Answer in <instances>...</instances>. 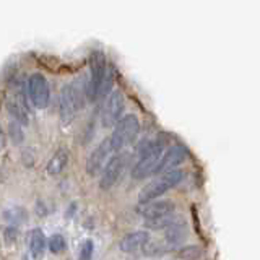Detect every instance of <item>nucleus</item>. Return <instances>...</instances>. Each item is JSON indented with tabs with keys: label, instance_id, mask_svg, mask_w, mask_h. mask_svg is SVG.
Masks as SVG:
<instances>
[{
	"label": "nucleus",
	"instance_id": "7ed1b4c3",
	"mask_svg": "<svg viewBox=\"0 0 260 260\" xmlns=\"http://www.w3.org/2000/svg\"><path fill=\"white\" fill-rule=\"evenodd\" d=\"M138 130H140V122H138V117L135 114H127V116L122 117L116 125H114V130L109 137L112 150L114 151H120L124 146L132 143L137 135Z\"/></svg>",
	"mask_w": 260,
	"mask_h": 260
},
{
	"label": "nucleus",
	"instance_id": "2eb2a0df",
	"mask_svg": "<svg viewBox=\"0 0 260 260\" xmlns=\"http://www.w3.org/2000/svg\"><path fill=\"white\" fill-rule=\"evenodd\" d=\"M67 162H69V151L65 148H59L55 151V154L51 158V161L47 162V174L49 176H59L62 171L67 168Z\"/></svg>",
	"mask_w": 260,
	"mask_h": 260
},
{
	"label": "nucleus",
	"instance_id": "39448f33",
	"mask_svg": "<svg viewBox=\"0 0 260 260\" xmlns=\"http://www.w3.org/2000/svg\"><path fill=\"white\" fill-rule=\"evenodd\" d=\"M128 166V156L125 153H119L116 156H112L111 161L106 165L103 174H101V181H100V189L101 190H109L116 185L122 174H124L125 168Z\"/></svg>",
	"mask_w": 260,
	"mask_h": 260
},
{
	"label": "nucleus",
	"instance_id": "0eeeda50",
	"mask_svg": "<svg viewBox=\"0 0 260 260\" xmlns=\"http://www.w3.org/2000/svg\"><path fill=\"white\" fill-rule=\"evenodd\" d=\"M114 153L116 151L112 150L111 140L109 138H104V140L93 150V153L89 154V158L86 159V173L93 177L101 174L106 165H108L111 158L114 156Z\"/></svg>",
	"mask_w": 260,
	"mask_h": 260
},
{
	"label": "nucleus",
	"instance_id": "aec40b11",
	"mask_svg": "<svg viewBox=\"0 0 260 260\" xmlns=\"http://www.w3.org/2000/svg\"><path fill=\"white\" fill-rule=\"evenodd\" d=\"M179 257L184 260H199L202 257V249L199 246H185L179 250Z\"/></svg>",
	"mask_w": 260,
	"mask_h": 260
},
{
	"label": "nucleus",
	"instance_id": "393cba45",
	"mask_svg": "<svg viewBox=\"0 0 260 260\" xmlns=\"http://www.w3.org/2000/svg\"><path fill=\"white\" fill-rule=\"evenodd\" d=\"M4 146H5V132L2 125H0V150H4Z\"/></svg>",
	"mask_w": 260,
	"mask_h": 260
},
{
	"label": "nucleus",
	"instance_id": "a211bd4d",
	"mask_svg": "<svg viewBox=\"0 0 260 260\" xmlns=\"http://www.w3.org/2000/svg\"><path fill=\"white\" fill-rule=\"evenodd\" d=\"M7 109L10 112V116L13 117L15 122L23 125H28L29 117H28V111H26V106H23L20 101H8L7 103Z\"/></svg>",
	"mask_w": 260,
	"mask_h": 260
},
{
	"label": "nucleus",
	"instance_id": "f03ea898",
	"mask_svg": "<svg viewBox=\"0 0 260 260\" xmlns=\"http://www.w3.org/2000/svg\"><path fill=\"white\" fill-rule=\"evenodd\" d=\"M162 156V145L158 142H145L140 148V159L132 168V177L137 181L148 177L154 173Z\"/></svg>",
	"mask_w": 260,
	"mask_h": 260
},
{
	"label": "nucleus",
	"instance_id": "9b49d317",
	"mask_svg": "<svg viewBox=\"0 0 260 260\" xmlns=\"http://www.w3.org/2000/svg\"><path fill=\"white\" fill-rule=\"evenodd\" d=\"M174 213V203L171 200H153L150 203H143L140 208V215L146 219L161 218Z\"/></svg>",
	"mask_w": 260,
	"mask_h": 260
},
{
	"label": "nucleus",
	"instance_id": "b1692460",
	"mask_svg": "<svg viewBox=\"0 0 260 260\" xmlns=\"http://www.w3.org/2000/svg\"><path fill=\"white\" fill-rule=\"evenodd\" d=\"M16 238H18V230H16L15 226H7V230H5V242L7 244H13Z\"/></svg>",
	"mask_w": 260,
	"mask_h": 260
},
{
	"label": "nucleus",
	"instance_id": "f8f14e48",
	"mask_svg": "<svg viewBox=\"0 0 260 260\" xmlns=\"http://www.w3.org/2000/svg\"><path fill=\"white\" fill-rule=\"evenodd\" d=\"M150 241V233L140 230V231H134V233H128L122 238L119 247L122 252H135L138 249H143V246L146 242Z\"/></svg>",
	"mask_w": 260,
	"mask_h": 260
},
{
	"label": "nucleus",
	"instance_id": "4be33fe9",
	"mask_svg": "<svg viewBox=\"0 0 260 260\" xmlns=\"http://www.w3.org/2000/svg\"><path fill=\"white\" fill-rule=\"evenodd\" d=\"M93 252H94V242L91 239H86L83 242V246H81V249H80L78 260H91L93 258Z\"/></svg>",
	"mask_w": 260,
	"mask_h": 260
},
{
	"label": "nucleus",
	"instance_id": "9d476101",
	"mask_svg": "<svg viewBox=\"0 0 260 260\" xmlns=\"http://www.w3.org/2000/svg\"><path fill=\"white\" fill-rule=\"evenodd\" d=\"M77 111L78 106L72 91V85H65L60 93V124L62 125L72 124V120L75 119Z\"/></svg>",
	"mask_w": 260,
	"mask_h": 260
},
{
	"label": "nucleus",
	"instance_id": "5701e85b",
	"mask_svg": "<svg viewBox=\"0 0 260 260\" xmlns=\"http://www.w3.org/2000/svg\"><path fill=\"white\" fill-rule=\"evenodd\" d=\"M166 249H165V246H161L159 242H151V241H148L143 246V254L145 255H150V257H153V255H159V254H162Z\"/></svg>",
	"mask_w": 260,
	"mask_h": 260
},
{
	"label": "nucleus",
	"instance_id": "4468645a",
	"mask_svg": "<svg viewBox=\"0 0 260 260\" xmlns=\"http://www.w3.org/2000/svg\"><path fill=\"white\" fill-rule=\"evenodd\" d=\"M187 236H189V230H187V224L182 219V221L168 228L165 233V241L169 246H179V244H182L187 239Z\"/></svg>",
	"mask_w": 260,
	"mask_h": 260
},
{
	"label": "nucleus",
	"instance_id": "1a4fd4ad",
	"mask_svg": "<svg viewBox=\"0 0 260 260\" xmlns=\"http://www.w3.org/2000/svg\"><path fill=\"white\" fill-rule=\"evenodd\" d=\"M185 156H187V153L182 146H179V145L171 146L169 150H166V153H162V156L153 174H165L168 171H173L176 166L182 165Z\"/></svg>",
	"mask_w": 260,
	"mask_h": 260
},
{
	"label": "nucleus",
	"instance_id": "412c9836",
	"mask_svg": "<svg viewBox=\"0 0 260 260\" xmlns=\"http://www.w3.org/2000/svg\"><path fill=\"white\" fill-rule=\"evenodd\" d=\"M47 247L51 252H54V254H59V252H62L65 249V239L62 238L60 234H54V236L49 238Z\"/></svg>",
	"mask_w": 260,
	"mask_h": 260
},
{
	"label": "nucleus",
	"instance_id": "20e7f679",
	"mask_svg": "<svg viewBox=\"0 0 260 260\" xmlns=\"http://www.w3.org/2000/svg\"><path fill=\"white\" fill-rule=\"evenodd\" d=\"M91 77L86 81V101L93 103L96 98H100V88L106 77V59L101 51H94L91 54Z\"/></svg>",
	"mask_w": 260,
	"mask_h": 260
},
{
	"label": "nucleus",
	"instance_id": "f257e3e1",
	"mask_svg": "<svg viewBox=\"0 0 260 260\" xmlns=\"http://www.w3.org/2000/svg\"><path fill=\"white\" fill-rule=\"evenodd\" d=\"M184 179V173L181 169H173L168 171V173L161 174L158 179L148 182L143 189L138 193V202L140 205L143 203H150L153 200H156L161 195H165L168 190H171L173 187H176L177 184H181V181Z\"/></svg>",
	"mask_w": 260,
	"mask_h": 260
},
{
	"label": "nucleus",
	"instance_id": "6ab92c4d",
	"mask_svg": "<svg viewBox=\"0 0 260 260\" xmlns=\"http://www.w3.org/2000/svg\"><path fill=\"white\" fill-rule=\"evenodd\" d=\"M8 134H10V138L15 145H20L23 140H24V134H23V128L18 122L12 120L10 124H8Z\"/></svg>",
	"mask_w": 260,
	"mask_h": 260
},
{
	"label": "nucleus",
	"instance_id": "423d86ee",
	"mask_svg": "<svg viewBox=\"0 0 260 260\" xmlns=\"http://www.w3.org/2000/svg\"><path fill=\"white\" fill-rule=\"evenodd\" d=\"M28 96L36 109L47 108L49 100H51V88L44 75L32 73L28 78Z\"/></svg>",
	"mask_w": 260,
	"mask_h": 260
},
{
	"label": "nucleus",
	"instance_id": "f3484780",
	"mask_svg": "<svg viewBox=\"0 0 260 260\" xmlns=\"http://www.w3.org/2000/svg\"><path fill=\"white\" fill-rule=\"evenodd\" d=\"M179 221H182V218L173 213V215H166V216H161V218L146 219L145 226L148 228V230L158 231V230H168L169 226H173V224H176Z\"/></svg>",
	"mask_w": 260,
	"mask_h": 260
},
{
	"label": "nucleus",
	"instance_id": "dca6fc26",
	"mask_svg": "<svg viewBox=\"0 0 260 260\" xmlns=\"http://www.w3.org/2000/svg\"><path fill=\"white\" fill-rule=\"evenodd\" d=\"M4 219L10 224V226H20V224H24L28 221V211L24 207H18V205H13V207H8L4 210L2 213Z\"/></svg>",
	"mask_w": 260,
	"mask_h": 260
},
{
	"label": "nucleus",
	"instance_id": "6e6552de",
	"mask_svg": "<svg viewBox=\"0 0 260 260\" xmlns=\"http://www.w3.org/2000/svg\"><path fill=\"white\" fill-rule=\"evenodd\" d=\"M124 109H125V100L124 94L120 91H114L111 93V96L108 98V101L104 104L103 109V127L111 128L117 124V122L124 117Z\"/></svg>",
	"mask_w": 260,
	"mask_h": 260
},
{
	"label": "nucleus",
	"instance_id": "ddd939ff",
	"mask_svg": "<svg viewBox=\"0 0 260 260\" xmlns=\"http://www.w3.org/2000/svg\"><path fill=\"white\" fill-rule=\"evenodd\" d=\"M28 249H29V254L35 260H41L44 255V252L47 249V241H46V236L43 233V230H31L28 234Z\"/></svg>",
	"mask_w": 260,
	"mask_h": 260
}]
</instances>
